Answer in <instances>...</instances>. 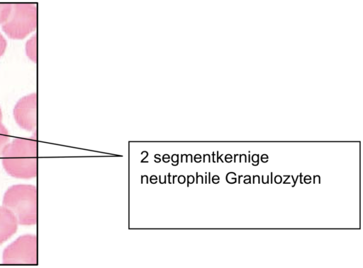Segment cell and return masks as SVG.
Here are the masks:
<instances>
[{
  "instance_id": "obj_1",
  "label": "cell",
  "mask_w": 363,
  "mask_h": 268,
  "mask_svg": "<svg viewBox=\"0 0 363 268\" xmlns=\"http://www.w3.org/2000/svg\"><path fill=\"white\" fill-rule=\"evenodd\" d=\"M3 206L15 216L21 225H34L37 221V190L35 186L18 185L11 187L4 194Z\"/></svg>"
},
{
  "instance_id": "obj_2",
  "label": "cell",
  "mask_w": 363,
  "mask_h": 268,
  "mask_svg": "<svg viewBox=\"0 0 363 268\" xmlns=\"http://www.w3.org/2000/svg\"><path fill=\"white\" fill-rule=\"evenodd\" d=\"M37 240L33 235L21 236L4 251V263L37 264Z\"/></svg>"
},
{
  "instance_id": "obj_3",
  "label": "cell",
  "mask_w": 363,
  "mask_h": 268,
  "mask_svg": "<svg viewBox=\"0 0 363 268\" xmlns=\"http://www.w3.org/2000/svg\"><path fill=\"white\" fill-rule=\"evenodd\" d=\"M18 223L11 211L4 206L0 207V244L16 233Z\"/></svg>"
}]
</instances>
